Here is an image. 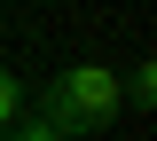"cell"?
Masks as SVG:
<instances>
[{"label": "cell", "mask_w": 157, "mask_h": 141, "mask_svg": "<svg viewBox=\"0 0 157 141\" xmlns=\"http://www.w3.org/2000/svg\"><path fill=\"white\" fill-rule=\"evenodd\" d=\"M118 110H126V102H118V71L110 63H63L55 79L39 86V110L32 118L55 125L63 141H78V133H110Z\"/></svg>", "instance_id": "cell-1"}, {"label": "cell", "mask_w": 157, "mask_h": 141, "mask_svg": "<svg viewBox=\"0 0 157 141\" xmlns=\"http://www.w3.org/2000/svg\"><path fill=\"white\" fill-rule=\"evenodd\" d=\"M118 102H126V110H157V63H149V55L118 79Z\"/></svg>", "instance_id": "cell-2"}, {"label": "cell", "mask_w": 157, "mask_h": 141, "mask_svg": "<svg viewBox=\"0 0 157 141\" xmlns=\"http://www.w3.org/2000/svg\"><path fill=\"white\" fill-rule=\"evenodd\" d=\"M24 102H32V94H24V79H16V71H0V133L24 118Z\"/></svg>", "instance_id": "cell-3"}, {"label": "cell", "mask_w": 157, "mask_h": 141, "mask_svg": "<svg viewBox=\"0 0 157 141\" xmlns=\"http://www.w3.org/2000/svg\"><path fill=\"white\" fill-rule=\"evenodd\" d=\"M0 141H63V133H55V125H39V118H16Z\"/></svg>", "instance_id": "cell-4"}]
</instances>
